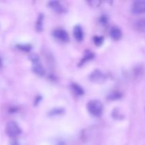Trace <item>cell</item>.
Returning <instances> with one entry per match:
<instances>
[{
    "label": "cell",
    "instance_id": "obj_1",
    "mask_svg": "<svg viewBox=\"0 0 145 145\" xmlns=\"http://www.w3.org/2000/svg\"><path fill=\"white\" fill-rule=\"evenodd\" d=\"M87 110L94 116H100L103 111V105L99 101L91 100L87 103Z\"/></svg>",
    "mask_w": 145,
    "mask_h": 145
},
{
    "label": "cell",
    "instance_id": "obj_2",
    "mask_svg": "<svg viewBox=\"0 0 145 145\" xmlns=\"http://www.w3.org/2000/svg\"><path fill=\"white\" fill-rule=\"evenodd\" d=\"M5 131L7 135L11 137H16L21 133V128L18 125V124L14 121H9L7 123Z\"/></svg>",
    "mask_w": 145,
    "mask_h": 145
},
{
    "label": "cell",
    "instance_id": "obj_3",
    "mask_svg": "<svg viewBox=\"0 0 145 145\" xmlns=\"http://www.w3.org/2000/svg\"><path fill=\"white\" fill-rule=\"evenodd\" d=\"M132 10L135 14H142L145 12V1H136L133 4Z\"/></svg>",
    "mask_w": 145,
    "mask_h": 145
},
{
    "label": "cell",
    "instance_id": "obj_4",
    "mask_svg": "<svg viewBox=\"0 0 145 145\" xmlns=\"http://www.w3.org/2000/svg\"><path fill=\"white\" fill-rule=\"evenodd\" d=\"M53 35L57 39L60 40L62 41H66L69 40V35H68L67 32L63 29H56L54 31Z\"/></svg>",
    "mask_w": 145,
    "mask_h": 145
},
{
    "label": "cell",
    "instance_id": "obj_5",
    "mask_svg": "<svg viewBox=\"0 0 145 145\" xmlns=\"http://www.w3.org/2000/svg\"><path fill=\"white\" fill-rule=\"evenodd\" d=\"M89 78L91 81L94 82H101L105 79L103 74L99 69L94 70L89 76Z\"/></svg>",
    "mask_w": 145,
    "mask_h": 145
},
{
    "label": "cell",
    "instance_id": "obj_6",
    "mask_svg": "<svg viewBox=\"0 0 145 145\" xmlns=\"http://www.w3.org/2000/svg\"><path fill=\"white\" fill-rule=\"evenodd\" d=\"M74 36L76 38V40L78 41H82L84 38V33L82 28L81 27V25H75L74 28Z\"/></svg>",
    "mask_w": 145,
    "mask_h": 145
},
{
    "label": "cell",
    "instance_id": "obj_7",
    "mask_svg": "<svg viewBox=\"0 0 145 145\" xmlns=\"http://www.w3.org/2000/svg\"><path fill=\"white\" fill-rule=\"evenodd\" d=\"M48 5L50 8H52V9L55 10L57 12H63L65 11V8L63 7V6L59 3V1H49L48 3Z\"/></svg>",
    "mask_w": 145,
    "mask_h": 145
},
{
    "label": "cell",
    "instance_id": "obj_8",
    "mask_svg": "<svg viewBox=\"0 0 145 145\" xmlns=\"http://www.w3.org/2000/svg\"><path fill=\"white\" fill-rule=\"evenodd\" d=\"M110 35L113 39L118 40L121 38L122 32L118 27H112L110 31Z\"/></svg>",
    "mask_w": 145,
    "mask_h": 145
},
{
    "label": "cell",
    "instance_id": "obj_9",
    "mask_svg": "<svg viewBox=\"0 0 145 145\" xmlns=\"http://www.w3.org/2000/svg\"><path fill=\"white\" fill-rule=\"evenodd\" d=\"M33 71L35 72L36 74L40 75V76H42L45 74V71L43 67L42 66L40 62H35V63H33Z\"/></svg>",
    "mask_w": 145,
    "mask_h": 145
},
{
    "label": "cell",
    "instance_id": "obj_10",
    "mask_svg": "<svg viewBox=\"0 0 145 145\" xmlns=\"http://www.w3.org/2000/svg\"><path fill=\"white\" fill-rule=\"evenodd\" d=\"M71 89H72V91L77 96H82L84 93V91L82 89V86L76 83H73L71 84Z\"/></svg>",
    "mask_w": 145,
    "mask_h": 145
},
{
    "label": "cell",
    "instance_id": "obj_11",
    "mask_svg": "<svg viewBox=\"0 0 145 145\" xmlns=\"http://www.w3.org/2000/svg\"><path fill=\"white\" fill-rule=\"evenodd\" d=\"M93 56H94V55H93V54L92 53L91 51H86V53H85V55H84V57L82 58V59L81 60L80 65L84 64L85 62H86V61L89 60V59H92V58L93 57Z\"/></svg>",
    "mask_w": 145,
    "mask_h": 145
},
{
    "label": "cell",
    "instance_id": "obj_12",
    "mask_svg": "<svg viewBox=\"0 0 145 145\" xmlns=\"http://www.w3.org/2000/svg\"><path fill=\"white\" fill-rule=\"evenodd\" d=\"M42 20H43V15L40 14L38 21H37L36 25H35V28L38 31H41L42 30Z\"/></svg>",
    "mask_w": 145,
    "mask_h": 145
},
{
    "label": "cell",
    "instance_id": "obj_13",
    "mask_svg": "<svg viewBox=\"0 0 145 145\" xmlns=\"http://www.w3.org/2000/svg\"><path fill=\"white\" fill-rule=\"evenodd\" d=\"M136 26L138 30L145 32V18L137 21L136 23Z\"/></svg>",
    "mask_w": 145,
    "mask_h": 145
},
{
    "label": "cell",
    "instance_id": "obj_14",
    "mask_svg": "<svg viewBox=\"0 0 145 145\" xmlns=\"http://www.w3.org/2000/svg\"><path fill=\"white\" fill-rule=\"evenodd\" d=\"M17 48L24 52H29L32 48V46L30 44H20V45H17Z\"/></svg>",
    "mask_w": 145,
    "mask_h": 145
},
{
    "label": "cell",
    "instance_id": "obj_15",
    "mask_svg": "<svg viewBox=\"0 0 145 145\" xmlns=\"http://www.w3.org/2000/svg\"><path fill=\"white\" fill-rule=\"evenodd\" d=\"M64 111H65V110L63 108H55L52 109L50 111V116H56V115L62 114V113H64Z\"/></svg>",
    "mask_w": 145,
    "mask_h": 145
},
{
    "label": "cell",
    "instance_id": "obj_16",
    "mask_svg": "<svg viewBox=\"0 0 145 145\" xmlns=\"http://www.w3.org/2000/svg\"><path fill=\"white\" fill-rule=\"evenodd\" d=\"M121 97H122V94L120 93V92H118V91L113 92V93H111L108 96V98L110 100H116V99H118Z\"/></svg>",
    "mask_w": 145,
    "mask_h": 145
},
{
    "label": "cell",
    "instance_id": "obj_17",
    "mask_svg": "<svg viewBox=\"0 0 145 145\" xmlns=\"http://www.w3.org/2000/svg\"><path fill=\"white\" fill-rule=\"evenodd\" d=\"M103 36H99V35H96V36L93 37V41H94V43L96 44L98 46H100L103 44Z\"/></svg>",
    "mask_w": 145,
    "mask_h": 145
},
{
    "label": "cell",
    "instance_id": "obj_18",
    "mask_svg": "<svg viewBox=\"0 0 145 145\" xmlns=\"http://www.w3.org/2000/svg\"><path fill=\"white\" fill-rule=\"evenodd\" d=\"M29 58L30 59H31V61H32L33 63H35V62H40V59H39V57L38 56V55H36V54H31L29 56Z\"/></svg>",
    "mask_w": 145,
    "mask_h": 145
},
{
    "label": "cell",
    "instance_id": "obj_19",
    "mask_svg": "<svg viewBox=\"0 0 145 145\" xmlns=\"http://www.w3.org/2000/svg\"><path fill=\"white\" fill-rule=\"evenodd\" d=\"M100 23L102 24V25H106L108 22V18L106 15H103L101 16L100 18Z\"/></svg>",
    "mask_w": 145,
    "mask_h": 145
},
{
    "label": "cell",
    "instance_id": "obj_20",
    "mask_svg": "<svg viewBox=\"0 0 145 145\" xmlns=\"http://www.w3.org/2000/svg\"><path fill=\"white\" fill-rule=\"evenodd\" d=\"M89 4L91 6V7H97L100 5V4L101 2L100 1H89Z\"/></svg>",
    "mask_w": 145,
    "mask_h": 145
},
{
    "label": "cell",
    "instance_id": "obj_21",
    "mask_svg": "<svg viewBox=\"0 0 145 145\" xmlns=\"http://www.w3.org/2000/svg\"><path fill=\"white\" fill-rule=\"evenodd\" d=\"M40 99H41V96H38V97H37V99L36 100H35V104H37V103H38V102L40 101Z\"/></svg>",
    "mask_w": 145,
    "mask_h": 145
},
{
    "label": "cell",
    "instance_id": "obj_22",
    "mask_svg": "<svg viewBox=\"0 0 145 145\" xmlns=\"http://www.w3.org/2000/svg\"><path fill=\"white\" fill-rule=\"evenodd\" d=\"M11 145H19V144H18V143L16 141H14L11 143Z\"/></svg>",
    "mask_w": 145,
    "mask_h": 145
},
{
    "label": "cell",
    "instance_id": "obj_23",
    "mask_svg": "<svg viewBox=\"0 0 145 145\" xmlns=\"http://www.w3.org/2000/svg\"><path fill=\"white\" fill-rule=\"evenodd\" d=\"M1 65H2V60H1V57H0V67H1Z\"/></svg>",
    "mask_w": 145,
    "mask_h": 145
}]
</instances>
